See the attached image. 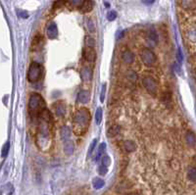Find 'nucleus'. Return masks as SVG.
<instances>
[{
  "mask_svg": "<svg viewBox=\"0 0 196 195\" xmlns=\"http://www.w3.org/2000/svg\"><path fill=\"white\" fill-rule=\"evenodd\" d=\"M91 115L87 109H80L73 118V131L76 135H84L90 125Z\"/></svg>",
  "mask_w": 196,
  "mask_h": 195,
  "instance_id": "obj_1",
  "label": "nucleus"
},
{
  "mask_svg": "<svg viewBox=\"0 0 196 195\" xmlns=\"http://www.w3.org/2000/svg\"><path fill=\"white\" fill-rule=\"evenodd\" d=\"M44 109H46V103L43 97L38 93L31 94L28 99V112L33 119H39Z\"/></svg>",
  "mask_w": 196,
  "mask_h": 195,
  "instance_id": "obj_2",
  "label": "nucleus"
},
{
  "mask_svg": "<svg viewBox=\"0 0 196 195\" xmlns=\"http://www.w3.org/2000/svg\"><path fill=\"white\" fill-rule=\"evenodd\" d=\"M43 76V67L39 63L33 62L28 67V80L29 82H37Z\"/></svg>",
  "mask_w": 196,
  "mask_h": 195,
  "instance_id": "obj_3",
  "label": "nucleus"
},
{
  "mask_svg": "<svg viewBox=\"0 0 196 195\" xmlns=\"http://www.w3.org/2000/svg\"><path fill=\"white\" fill-rule=\"evenodd\" d=\"M141 61L146 66H153L156 62V55L150 48H142L140 53Z\"/></svg>",
  "mask_w": 196,
  "mask_h": 195,
  "instance_id": "obj_4",
  "label": "nucleus"
},
{
  "mask_svg": "<svg viewBox=\"0 0 196 195\" xmlns=\"http://www.w3.org/2000/svg\"><path fill=\"white\" fill-rule=\"evenodd\" d=\"M142 84L145 87L147 92L150 93L151 95H155L157 93L158 84L155 80V79L152 78V76H144V78L142 79Z\"/></svg>",
  "mask_w": 196,
  "mask_h": 195,
  "instance_id": "obj_5",
  "label": "nucleus"
},
{
  "mask_svg": "<svg viewBox=\"0 0 196 195\" xmlns=\"http://www.w3.org/2000/svg\"><path fill=\"white\" fill-rule=\"evenodd\" d=\"M82 56L87 62H94L96 59V52L92 47H85L82 50Z\"/></svg>",
  "mask_w": 196,
  "mask_h": 195,
  "instance_id": "obj_6",
  "label": "nucleus"
},
{
  "mask_svg": "<svg viewBox=\"0 0 196 195\" xmlns=\"http://www.w3.org/2000/svg\"><path fill=\"white\" fill-rule=\"evenodd\" d=\"M46 34H47V37H48V38H50V39H54L58 37V28L54 22L50 23L49 25L47 26Z\"/></svg>",
  "mask_w": 196,
  "mask_h": 195,
  "instance_id": "obj_7",
  "label": "nucleus"
},
{
  "mask_svg": "<svg viewBox=\"0 0 196 195\" xmlns=\"http://www.w3.org/2000/svg\"><path fill=\"white\" fill-rule=\"evenodd\" d=\"M90 100V92L88 90H81L78 93V97H76V102L80 104H86L89 102Z\"/></svg>",
  "mask_w": 196,
  "mask_h": 195,
  "instance_id": "obj_8",
  "label": "nucleus"
},
{
  "mask_svg": "<svg viewBox=\"0 0 196 195\" xmlns=\"http://www.w3.org/2000/svg\"><path fill=\"white\" fill-rule=\"evenodd\" d=\"M121 58L123 62H124L126 64H132L134 61V54L129 49H124L121 53Z\"/></svg>",
  "mask_w": 196,
  "mask_h": 195,
  "instance_id": "obj_9",
  "label": "nucleus"
},
{
  "mask_svg": "<svg viewBox=\"0 0 196 195\" xmlns=\"http://www.w3.org/2000/svg\"><path fill=\"white\" fill-rule=\"evenodd\" d=\"M53 108H54L55 114L58 117H64L65 114H66V105H65L64 102H56L55 105H53Z\"/></svg>",
  "mask_w": 196,
  "mask_h": 195,
  "instance_id": "obj_10",
  "label": "nucleus"
},
{
  "mask_svg": "<svg viewBox=\"0 0 196 195\" xmlns=\"http://www.w3.org/2000/svg\"><path fill=\"white\" fill-rule=\"evenodd\" d=\"M74 150H75V144L72 140H67L64 142V152L65 154L70 156L72 155L74 153Z\"/></svg>",
  "mask_w": 196,
  "mask_h": 195,
  "instance_id": "obj_11",
  "label": "nucleus"
},
{
  "mask_svg": "<svg viewBox=\"0 0 196 195\" xmlns=\"http://www.w3.org/2000/svg\"><path fill=\"white\" fill-rule=\"evenodd\" d=\"M120 132H121V127L118 125H114V126L110 127V128L107 131V136L110 138L115 137L118 134H120Z\"/></svg>",
  "mask_w": 196,
  "mask_h": 195,
  "instance_id": "obj_12",
  "label": "nucleus"
},
{
  "mask_svg": "<svg viewBox=\"0 0 196 195\" xmlns=\"http://www.w3.org/2000/svg\"><path fill=\"white\" fill-rule=\"evenodd\" d=\"M81 76L84 80H90L92 78V71L89 67H84L81 71Z\"/></svg>",
  "mask_w": 196,
  "mask_h": 195,
  "instance_id": "obj_13",
  "label": "nucleus"
},
{
  "mask_svg": "<svg viewBox=\"0 0 196 195\" xmlns=\"http://www.w3.org/2000/svg\"><path fill=\"white\" fill-rule=\"evenodd\" d=\"M60 136H61V139L64 141H67L69 140L70 136H71V128L68 127V126H64L61 128L60 129Z\"/></svg>",
  "mask_w": 196,
  "mask_h": 195,
  "instance_id": "obj_14",
  "label": "nucleus"
},
{
  "mask_svg": "<svg viewBox=\"0 0 196 195\" xmlns=\"http://www.w3.org/2000/svg\"><path fill=\"white\" fill-rule=\"evenodd\" d=\"M123 148H124V150H126L127 152L130 153V152H133L136 150V144L132 140H126L123 142Z\"/></svg>",
  "mask_w": 196,
  "mask_h": 195,
  "instance_id": "obj_15",
  "label": "nucleus"
},
{
  "mask_svg": "<svg viewBox=\"0 0 196 195\" xmlns=\"http://www.w3.org/2000/svg\"><path fill=\"white\" fill-rule=\"evenodd\" d=\"M85 0H67V6L69 8H81L82 7Z\"/></svg>",
  "mask_w": 196,
  "mask_h": 195,
  "instance_id": "obj_16",
  "label": "nucleus"
},
{
  "mask_svg": "<svg viewBox=\"0 0 196 195\" xmlns=\"http://www.w3.org/2000/svg\"><path fill=\"white\" fill-rule=\"evenodd\" d=\"M185 140L189 146H195L196 145V136L192 132H187L185 134Z\"/></svg>",
  "mask_w": 196,
  "mask_h": 195,
  "instance_id": "obj_17",
  "label": "nucleus"
},
{
  "mask_svg": "<svg viewBox=\"0 0 196 195\" xmlns=\"http://www.w3.org/2000/svg\"><path fill=\"white\" fill-rule=\"evenodd\" d=\"M196 5V0H181V6L183 9H193Z\"/></svg>",
  "mask_w": 196,
  "mask_h": 195,
  "instance_id": "obj_18",
  "label": "nucleus"
},
{
  "mask_svg": "<svg viewBox=\"0 0 196 195\" xmlns=\"http://www.w3.org/2000/svg\"><path fill=\"white\" fill-rule=\"evenodd\" d=\"M93 9V1L92 0H85L84 5L81 7V11L85 12V13H88Z\"/></svg>",
  "mask_w": 196,
  "mask_h": 195,
  "instance_id": "obj_19",
  "label": "nucleus"
},
{
  "mask_svg": "<svg viewBox=\"0 0 196 195\" xmlns=\"http://www.w3.org/2000/svg\"><path fill=\"white\" fill-rule=\"evenodd\" d=\"M92 185L95 189H100L105 185V181L100 178H95L92 180Z\"/></svg>",
  "mask_w": 196,
  "mask_h": 195,
  "instance_id": "obj_20",
  "label": "nucleus"
},
{
  "mask_svg": "<svg viewBox=\"0 0 196 195\" xmlns=\"http://www.w3.org/2000/svg\"><path fill=\"white\" fill-rule=\"evenodd\" d=\"M148 38H149L150 41H152L153 44H157L158 42V34L156 32L155 29H150L149 32H148Z\"/></svg>",
  "mask_w": 196,
  "mask_h": 195,
  "instance_id": "obj_21",
  "label": "nucleus"
},
{
  "mask_svg": "<svg viewBox=\"0 0 196 195\" xmlns=\"http://www.w3.org/2000/svg\"><path fill=\"white\" fill-rule=\"evenodd\" d=\"M126 76H127V79H128V80L133 81V82H135L136 80H137V75H136V73L134 72V71H133V70L128 71V73H127Z\"/></svg>",
  "mask_w": 196,
  "mask_h": 195,
  "instance_id": "obj_22",
  "label": "nucleus"
},
{
  "mask_svg": "<svg viewBox=\"0 0 196 195\" xmlns=\"http://www.w3.org/2000/svg\"><path fill=\"white\" fill-rule=\"evenodd\" d=\"M102 116H103L102 109L99 107V108H97L96 113H95V122H96L97 125H100L101 124V121H102Z\"/></svg>",
  "mask_w": 196,
  "mask_h": 195,
  "instance_id": "obj_23",
  "label": "nucleus"
},
{
  "mask_svg": "<svg viewBox=\"0 0 196 195\" xmlns=\"http://www.w3.org/2000/svg\"><path fill=\"white\" fill-rule=\"evenodd\" d=\"M188 179L191 181H196V168H190L188 170Z\"/></svg>",
  "mask_w": 196,
  "mask_h": 195,
  "instance_id": "obj_24",
  "label": "nucleus"
},
{
  "mask_svg": "<svg viewBox=\"0 0 196 195\" xmlns=\"http://www.w3.org/2000/svg\"><path fill=\"white\" fill-rule=\"evenodd\" d=\"M105 148H106V144L105 143H102V144L100 145L99 150H98L97 154H96V157H95V161H99L100 160L101 156H102V154H103V152L105 151Z\"/></svg>",
  "mask_w": 196,
  "mask_h": 195,
  "instance_id": "obj_25",
  "label": "nucleus"
},
{
  "mask_svg": "<svg viewBox=\"0 0 196 195\" xmlns=\"http://www.w3.org/2000/svg\"><path fill=\"white\" fill-rule=\"evenodd\" d=\"M110 162H111V160H110V157L109 156H107V155H104L103 157H102V159H101V166H103V167H105V168H108L109 167V165H110Z\"/></svg>",
  "mask_w": 196,
  "mask_h": 195,
  "instance_id": "obj_26",
  "label": "nucleus"
},
{
  "mask_svg": "<svg viewBox=\"0 0 196 195\" xmlns=\"http://www.w3.org/2000/svg\"><path fill=\"white\" fill-rule=\"evenodd\" d=\"M85 45L87 47H92L94 48V45H95V41H94V38H92L89 35L85 37Z\"/></svg>",
  "mask_w": 196,
  "mask_h": 195,
  "instance_id": "obj_27",
  "label": "nucleus"
},
{
  "mask_svg": "<svg viewBox=\"0 0 196 195\" xmlns=\"http://www.w3.org/2000/svg\"><path fill=\"white\" fill-rule=\"evenodd\" d=\"M9 149H10V143L8 142H6L3 146V148H2V153H1V155H2V158H6L8 155V153H9Z\"/></svg>",
  "mask_w": 196,
  "mask_h": 195,
  "instance_id": "obj_28",
  "label": "nucleus"
},
{
  "mask_svg": "<svg viewBox=\"0 0 196 195\" xmlns=\"http://www.w3.org/2000/svg\"><path fill=\"white\" fill-rule=\"evenodd\" d=\"M66 3H67V0H57V1H55L54 4H53V8H60Z\"/></svg>",
  "mask_w": 196,
  "mask_h": 195,
  "instance_id": "obj_29",
  "label": "nucleus"
},
{
  "mask_svg": "<svg viewBox=\"0 0 196 195\" xmlns=\"http://www.w3.org/2000/svg\"><path fill=\"white\" fill-rule=\"evenodd\" d=\"M87 28L89 29L90 32H95V27H94V23L92 20H87Z\"/></svg>",
  "mask_w": 196,
  "mask_h": 195,
  "instance_id": "obj_30",
  "label": "nucleus"
},
{
  "mask_svg": "<svg viewBox=\"0 0 196 195\" xmlns=\"http://www.w3.org/2000/svg\"><path fill=\"white\" fill-rule=\"evenodd\" d=\"M116 18H117V13L115 11H110L108 13V15H107V19H108L110 22L114 21Z\"/></svg>",
  "mask_w": 196,
  "mask_h": 195,
  "instance_id": "obj_31",
  "label": "nucleus"
},
{
  "mask_svg": "<svg viewBox=\"0 0 196 195\" xmlns=\"http://www.w3.org/2000/svg\"><path fill=\"white\" fill-rule=\"evenodd\" d=\"M96 142H97V139H93L92 140V142L89 146V148H88V156L91 155V153L93 152L94 148H95V146H96Z\"/></svg>",
  "mask_w": 196,
  "mask_h": 195,
  "instance_id": "obj_32",
  "label": "nucleus"
},
{
  "mask_svg": "<svg viewBox=\"0 0 196 195\" xmlns=\"http://www.w3.org/2000/svg\"><path fill=\"white\" fill-rule=\"evenodd\" d=\"M18 13V16H19L20 18H24V19H27V18L28 17V14L27 11H22V10H18L17 11Z\"/></svg>",
  "mask_w": 196,
  "mask_h": 195,
  "instance_id": "obj_33",
  "label": "nucleus"
},
{
  "mask_svg": "<svg viewBox=\"0 0 196 195\" xmlns=\"http://www.w3.org/2000/svg\"><path fill=\"white\" fill-rule=\"evenodd\" d=\"M176 59L177 61H179L180 64L182 63V60H183V57H182V53H181V48H177V52H176Z\"/></svg>",
  "mask_w": 196,
  "mask_h": 195,
  "instance_id": "obj_34",
  "label": "nucleus"
},
{
  "mask_svg": "<svg viewBox=\"0 0 196 195\" xmlns=\"http://www.w3.org/2000/svg\"><path fill=\"white\" fill-rule=\"evenodd\" d=\"M107 172H108V168H105V167H103V166H99V168H98V173H99V175H101V176H105L106 174H107Z\"/></svg>",
  "mask_w": 196,
  "mask_h": 195,
  "instance_id": "obj_35",
  "label": "nucleus"
},
{
  "mask_svg": "<svg viewBox=\"0 0 196 195\" xmlns=\"http://www.w3.org/2000/svg\"><path fill=\"white\" fill-rule=\"evenodd\" d=\"M105 90H106V84H104L102 86V92H101V95H100V100L101 102L104 101V97H105Z\"/></svg>",
  "mask_w": 196,
  "mask_h": 195,
  "instance_id": "obj_36",
  "label": "nucleus"
},
{
  "mask_svg": "<svg viewBox=\"0 0 196 195\" xmlns=\"http://www.w3.org/2000/svg\"><path fill=\"white\" fill-rule=\"evenodd\" d=\"M142 3L145 4V5H151L155 2V0H141Z\"/></svg>",
  "mask_w": 196,
  "mask_h": 195,
  "instance_id": "obj_37",
  "label": "nucleus"
},
{
  "mask_svg": "<svg viewBox=\"0 0 196 195\" xmlns=\"http://www.w3.org/2000/svg\"><path fill=\"white\" fill-rule=\"evenodd\" d=\"M128 195H139L138 193H128Z\"/></svg>",
  "mask_w": 196,
  "mask_h": 195,
  "instance_id": "obj_38",
  "label": "nucleus"
}]
</instances>
